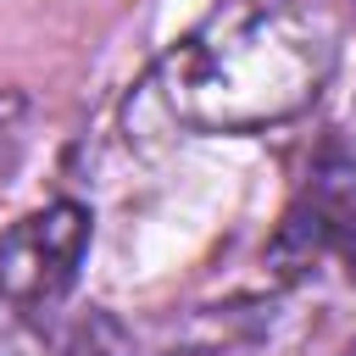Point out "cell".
Instances as JSON below:
<instances>
[{"label": "cell", "mask_w": 356, "mask_h": 356, "mask_svg": "<svg viewBox=\"0 0 356 356\" xmlns=\"http://www.w3.org/2000/svg\"><path fill=\"white\" fill-rule=\"evenodd\" d=\"M350 228H356V139L334 134V139H323V150L306 172V189L289 200L284 222L273 228L267 261L284 278H300L328 250H339L350 239Z\"/></svg>", "instance_id": "obj_3"}, {"label": "cell", "mask_w": 356, "mask_h": 356, "mask_svg": "<svg viewBox=\"0 0 356 356\" xmlns=\"http://www.w3.org/2000/svg\"><path fill=\"white\" fill-rule=\"evenodd\" d=\"M339 256H345V273H350V284H356V228H350V239L339 245Z\"/></svg>", "instance_id": "obj_6"}, {"label": "cell", "mask_w": 356, "mask_h": 356, "mask_svg": "<svg viewBox=\"0 0 356 356\" xmlns=\"http://www.w3.org/2000/svg\"><path fill=\"white\" fill-rule=\"evenodd\" d=\"M89 250V206L50 200L0 234V300L17 312L56 306Z\"/></svg>", "instance_id": "obj_2"}, {"label": "cell", "mask_w": 356, "mask_h": 356, "mask_svg": "<svg viewBox=\"0 0 356 356\" xmlns=\"http://www.w3.org/2000/svg\"><path fill=\"white\" fill-rule=\"evenodd\" d=\"M17 111H22V106L6 95V100H0V172L11 167V156H17V139H22V134H17Z\"/></svg>", "instance_id": "obj_5"}, {"label": "cell", "mask_w": 356, "mask_h": 356, "mask_svg": "<svg viewBox=\"0 0 356 356\" xmlns=\"http://www.w3.org/2000/svg\"><path fill=\"white\" fill-rule=\"evenodd\" d=\"M61 356H134V339H128V328H122L111 312H89V317H78V328L67 334Z\"/></svg>", "instance_id": "obj_4"}, {"label": "cell", "mask_w": 356, "mask_h": 356, "mask_svg": "<svg viewBox=\"0 0 356 356\" xmlns=\"http://www.w3.org/2000/svg\"><path fill=\"white\" fill-rule=\"evenodd\" d=\"M328 67L334 44L323 22L295 6L256 0L184 33L156 67V95L189 128L256 134L300 117L323 95Z\"/></svg>", "instance_id": "obj_1"}, {"label": "cell", "mask_w": 356, "mask_h": 356, "mask_svg": "<svg viewBox=\"0 0 356 356\" xmlns=\"http://www.w3.org/2000/svg\"><path fill=\"white\" fill-rule=\"evenodd\" d=\"M345 356H356V339H350V345H345Z\"/></svg>", "instance_id": "obj_7"}]
</instances>
